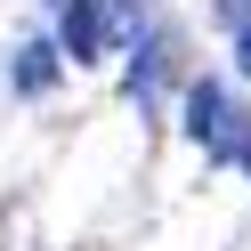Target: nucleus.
<instances>
[{"instance_id":"obj_4","label":"nucleus","mask_w":251,"mask_h":251,"mask_svg":"<svg viewBox=\"0 0 251 251\" xmlns=\"http://www.w3.org/2000/svg\"><path fill=\"white\" fill-rule=\"evenodd\" d=\"M235 65H243V81H251V17H235Z\"/></svg>"},{"instance_id":"obj_3","label":"nucleus","mask_w":251,"mask_h":251,"mask_svg":"<svg viewBox=\"0 0 251 251\" xmlns=\"http://www.w3.org/2000/svg\"><path fill=\"white\" fill-rule=\"evenodd\" d=\"M57 57H65V49H49V41H33V49L17 57V89H25V98H41V89L57 81Z\"/></svg>"},{"instance_id":"obj_1","label":"nucleus","mask_w":251,"mask_h":251,"mask_svg":"<svg viewBox=\"0 0 251 251\" xmlns=\"http://www.w3.org/2000/svg\"><path fill=\"white\" fill-rule=\"evenodd\" d=\"M186 138H195L202 154H219V162H243L251 154V122H243V105H235L219 81L186 89Z\"/></svg>"},{"instance_id":"obj_2","label":"nucleus","mask_w":251,"mask_h":251,"mask_svg":"<svg viewBox=\"0 0 251 251\" xmlns=\"http://www.w3.org/2000/svg\"><path fill=\"white\" fill-rule=\"evenodd\" d=\"M122 41H130V25L114 17V0H65V57H73V65L122 49Z\"/></svg>"},{"instance_id":"obj_5","label":"nucleus","mask_w":251,"mask_h":251,"mask_svg":"<svg viewBox=\"0 0 251 251\" xmlns=\"http://www.w3.org/2000/svg\"><path fill=\"white\" fill-rule=\"evenodd\" d=\"M219 8H227V17H251V0H219Z\"/></svg>"}]
</instances>
